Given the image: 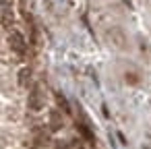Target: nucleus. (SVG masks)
Masks as SVG:
<instances>
[{
    "label": "nucleus",
    "mask_w": 151,
    "mask_h": 149,
    "mask_svg": "<svg viewBox=\"0 0 151 149\" xmlns=\"http://www.w3.org/2000/svg\"><path fill=\"white\" fill-rule=\"evenodd\" d=\"M126 81H128V83H132V85H134V83H139V77H137V75H134V73H128V75H126Z\"/></svg>",
    "instance_id": "1a4fd4ad"
},
{
    "label": "nucleus",
    "mask_w": 151,
    "mask_h": 149,
    "mask_svg": "<svg viewBox=\"0 0 151 149\" xmlns=\"http://www.w3.org/2000/svg\"><path fill=\"white\" fill-rule=\"evenodd\" d=\"M81 118H83V120H81V122H77V128H79V132L83 135V139H85L87 143H91V145H93V143H95V135H93V130L89 128V124L85 122V116H83V114H81Z\"/></svg>",
    "instance_id": "39448f33"
},
{
    "label": "nucleus",
    "mask_w": 151,
    "mask_h": 149,
    "mask_svg": "<svg viewBox=\"0 0 151 149\" xmlns=\"http://www.w3.org/2000/svg\"><path fill=\"white\" fill-rule=\"evenodd\" d=\"M56 104L60 106V110H62L64 114H70V104L66 101V97H64L62 93H56Z\"/></svg>",
    "instance_id": "6e6552de"
},
{
    "label": "nucleus",
    "mask_w": 151,
    "mask_h": 149,
    "mask_svg": "<svg viewBox=\"0 0 151 149\" xmlns=\"http://www.w3.org/2000/svg\"><path fill=\"white\" fill-rule=\"evenodd\" d=\"M46 106V89L42 83H33L31 91H29V97H27V108L31 112H42Z\"/></svg>",
    "instance_id": "f257e3e1"
},
{
    "label": "nucleus",
    "mask_w": 151,
    "mask_h": 149,
    "mask_svg": "<svg viewBox=\"0 0 151 149\" xmlns=\"http://www.w3.org/2000/svg\"><path fill=\"white\" fill-rule=\"evenodd\" d=\"M108 42H110L114 48H118V50H126V48H128V40H126L124 31L118 29V27L108 29Z\"/></svg>",
    "instance_id": "7ed1b4c3"
},
{
    "label": "nucleus",
    "mask_w": 151,
    "mask_h": 149,
    "mask_svg": "<svg viewBox=\"0 0 151 149\" xmlns=\"http://www.w3.org/2000/svg\"><path fill=\"white\" fill-rule=\"evenodd\" d=\"M48 124H50L52 130H60V128L64 126V118H62V114H60L58 110H52V112L48 114Z\"/></svg>",
    "instance_id": "423d86ee"
},
{
    "label": "nucleus",
    "mask_w": 151,
    "mask_h": 149,
    "mask_svg": "<svg viewBox=\"0 0 151 149\" xmlns=\"http://www.w3.org/2000/svg\"><path fill=\"white\" fill-rule=\"evenodd\" d=\"M9 46H11V50H13L17 56H25V54H27V42H25L23 33L17 31V29L9 31Z\"/></svg>",
    "instance_id": "f03ea898"
},
{
    "label": "nucleus",
    "mask_w": 151,
    "mask_h": 149,
    "mask_svg": "<svg viewBox=\"0 0 151 149\" xmlns=\"http://www.w3.org/2000/svg\"><path fill=\"white\" fill-rule=\"evenodd\" d=\"M50 143V132L48 130H42V128H35L33 130V137H31V147H44Z\"/></svg>",
    "instance_id": "20e7f679"
},
{
    "label": "nucleus",
    "mask_w": 151,
    "mask_h": 149,
    "mask_svg": "<svg viewBox=\"0 0 151 149\" xmlns=\"http://www.w3.org/2000/svg\"><path fill=\"white\" fill-rule=\"evenodd\" d=\"M31 77H33V71H31L29 66H23V68L19 71V85H21V87H27V85L31 83Z\"/></svg>",
    "instance_id": "0eeeda50"
},
{
    "label": "nucleus",
    "mask_w": 151,
    "mask_h": 149,
    "mask_svg": "<svg viewBox=\"0 0 151 149\" xmlns=\"http://www.w3.org/2000/svg\"><path fill=\"white\" fill-rule=\"evenodd\" d=\"M56 149H68V147H66V145H64V147H56Z\"/></svg>",
    "instance_id": "9d476101"
}]
</instances>
